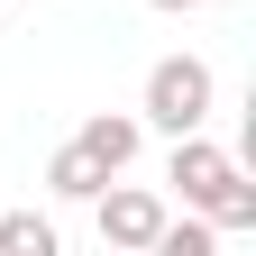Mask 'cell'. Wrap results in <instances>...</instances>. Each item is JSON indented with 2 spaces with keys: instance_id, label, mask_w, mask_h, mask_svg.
<instances>
[{
  "instance_id": "obj_1",
  "label": "cell",
  "mask_w": 256,
  "mask_h": 256,
  "mask_svg": "<svg viewBox=\"0 0 256 256\" xmlns=\"http://www.w3.org/2000/svg\"><path fill=\"white\" fill-rule=\"evenodd\" d=\"M165 183H174L183 202L210 220L220 238H229V229H256V183L238 174V156H229V146H210V138H202V128H183V138H174Z\"/></svg>"
},
{
  "instance_id": "obj_2",
  "label": "cell",
  "mask_w": 256,
  "mask_h": 256,
  "mask_svg": "<svg viewBox=\"0 0 256 256\" xmlns=\"http://www.w3.org/2000/svg\"><path fill=\"white\" fill-rule=\"evenodd\" d=\"M210 101H220L210 64H202V55H165V64H146V101H138V119L165 128V138H183V128L210 119Z\"/></svg>"
},
{
  "instance_id": "obj_3",
  "label": "cell",
  "mask_w": 256,
  "mask_h": 256,
  "mask_svg": "<svg viewBox=\"0 0 256 256\" xmlns=\"http://www.w3.org/2000/svg\"><path fill=\"white\" fill-rule=\"evenodd\" d=\"M92 220H101V247H128V256H146V247H156V229H165V202L110 174L101 192H92Z\"/></svg>"
},
{
  "instance_id": "obj_4",
  "label": "cell",
  "mask_w": 256,
  "mask_h": 256,
  "mask_svg": "<svg viewBox=\"0 0 256 256\" xmlns=\"http://www.w3.org/2000/svg\"><path fill=\"white\" fill-rule=\"evenodd\" d=\"M74 146H82L101 174H128V165H138V146H146V119H128V110H92V119L74 128Z\"/></svg>"
},
{
  "instance_id": "obj_5",
  "label": "cell",
  "mask_w": 256,
  "mask_h": 256,
  "mask_svg": "<svg viewBox=\"0 0 256 256\" xmlns=\"http://www.w3.org/2000/svg\"><path fill=\"white\" fill-rule=\"evenodd\" d=\"M101 183H110V174L92 165V156H82L74 138H64V146L46 156V192H55V202H92V192H101Z\"/></svg>"
},
{
  "instance_id": "obj_6",
  "label": "cell",
  "mask_w": 256,
  "mask_h": 256,
  "mask_svg": "<svg viewBox=\"0 0 256 256\" xmlns=\"http://www.w3.org/2000/svg\"><path fill=\"white\" fill-rule=\"evenodd\" d=\"M55 220L46 210H0V256H55Z\"/></svg>"
},
{
  "instance_id": "obj_7",
  "label": "cell",
  "mask_w": 256,
  "mask_h": 256,
  "mask_svg": "<svg viewBox=\"0 0 256 256\" xmlns=\"http://www.w3.org/2000/svg\"><path fill=\"white\" fill-rule=\"evenodd\" d=\"M210 238H220L210 220H174V210H165V229H156L146 256H210Z\"/></svg>"
},
{
  "instance_id": "obj_8",
  "label": "cell",
  "mask_w": 256,
  "mask_h": 256,
  "mask_svg": "<svg viewBox=\"0 0 256 256\" xmlns=\"http://www.w3.org/2000/svg\"><path fill=\"white\" fill-rule=\"evenodd\" d=\"M146 10H165V18H192V10H202V0H146Z\"/></svg>"
}]
</instances>
